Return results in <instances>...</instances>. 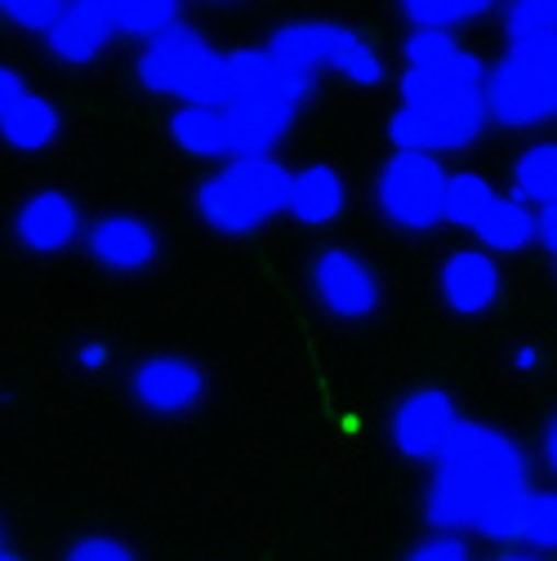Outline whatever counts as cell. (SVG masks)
Masks as SVG:
<instances>
[{
  "label": "cell",
  "mask_w": 557,
  "mask_h": 561,
  "mask_svg": "<svg viewBox=\"0 0 557 561\" xmlns=\"http://www.w3.org/2000/svg\"><path fill=\"white\" fill-rule=\"evenodd\" d=\"M496 183L477 174V170H459V174H446V201H442V219L451 228H464V232H477V224L486 219V209L496 205Z\"/></svg>",
  "instance_id": "cell-22"
},
{
  "label": "cell",
  "mask_w": 557,
  "mask_h": 561,
  "mask_svg": "<svg viewBox=\"0 0 557 561\" xmlns=\"http://www.w3.org/2000/svg\"><path fill=\"white\" fill-rule=\"evenodd\" d=\"M496 561H544V557H535V552H504V557H496Z\"/></svg>",
  "instance_id": "cell-37"
},
{
  "label": "cell",
  "mask_w": 557,
  "mask_h": 561,
  "mask_svg": "<svg viewBox=\"0 0 557 561\" xmlns=\"http://www.w3.org/2000/svg\"><path fill=\"white\" fill-rule=\"evenodd\" d=\"M211 58H215L211 41L179 23L174 32H166V36H157V41H148L144 49H138L134 72H138V85H144V90L192 103V94H196V85L205 77V67H211Z\"/></svg>",
  "instance_id": "cell-6"
},
{
  "label": "cell",
  "mask_w": 557,
  "mask_h": 561,
  "mask_svg": "<svg viewBox=\"0 0 557 561\" xmlns=\"http://www.w3.org/2000/svg\"><path fill=\"white\" fill-rule=\"evenodd\" d=\"M58 10H62V0H0V14H5L14 27L41 32V36L54 27Z\"/></svg>",
  "instance_id": "cell-28"
},
{
  "label": "cell",
  "mask_w": 557,
  "mask_h": 561,
  "mask_svg": "<svg viewBox=\"0 0 557 561\" xmlns=\"http://www.w3.org/2000/svg\"><path fill=\"white\" fill-rule=\"evenodd\" d=\"M446 201V170L437 157H414V152H393L379 174H375V205L379 215L401 228V232H437Z\"/></svg>",
  "instance_id": "cell-3"
},
{
  "label": "cell",
  "mask_w": 557,
  "mask_h": 561,
  "mask_svg": "<svg viewBox=\"0 0 557 561\" xmlns=\"http://www.w3.org/2000/svg\"><path fill=\"white\" fill-rule=\"evenodd\" d=\"M509 58L522 62L526 72H535V77H544V81L557 85V36H544V41H518V45H509Z\"/></svg>",
  "instance_id": "cell-29"
},
{
  "label": "cell",
  "mask_w": 557,
  "mask_h": 561,
  "mask_svg": "<svg viewBox=\"0 0 557 561\" xmlns=\"http://www.w3.org/2000/svg\"><path fill=\"white\" fill-rule=\"evenodd\" d=\"M513 366L526 375V370H535L539 366V347H518V353H513Z\"/></svg>",
  "instance_id": "cell-36"
},
{
  "label": "cell",
  "mask_w": 557,
  "mask_h": 561,
  "mask_svg": "<svg viewBox=\"0 0 557 561\" xmlns=\"http://www.w3.org/2000/svg\"><path fill=\"white\" fill-rule=\"evenodd\" d=\"M504 36L509 45L557 36V0H513V5H504Z\"/></svg>",
  "instance_id": "cell-26"
},
{
  "label": "cell",
  "mask_w": 557,
  "mask_h": 561,
  "mask_svg": "<svg viewBox=\"0 0 557 561\" xmlns=\"http://www.w3.org/2000/svg\"><path fill=\"white\" fill-rule=\"evenodd\" d=\"M535 241L557 254V205H544L535 215Z\"/></svg>",
  "instance_id": "cell-33"
},
{
  "label": "cell",
  "mask_w": 557,
  "mask_h": 561,
  "mask_svg": "<svg viewBox=\"0 0 557 561\" xmlns=\"http://www.w3.org/2000/svg\"><path fill=\"white\" fill-rule=\"evenodd\" d=\"M437 286H442V299L455 317H481L500 304L504 276H500V263L486 250H455L442 263Z\"/></svg>",
  "instance_id": "cell-12"
},
{
  "label": "cell",
  "mask_w": 557,
  "mask_h": 561,
  "mask_svg": "<svg viewBox=\"0 0 557 561\" xmlns=\"http://www.w3.org/2000/svg\"><path fill=\"white\" fill-rule=\"evenodd\" d=\"M67 561H138V557L129 552V543H121L112 535H86L67 548Z\"/></svg>",
  "instance_id": "cell-30"
},
{
  "label": "cell",
  "mask_w": 557,
  "mask_h": 561,
  "mask_svg": "<svg viewBox=\"0 0 557 561\" xmlns=\"http://www.w3.org/2000/svg\"><path fill=\"white\" fill-rule=\"evenodd\" d=\"M473 237L481 241V250L491 259L496 254H518V250H526L535 241V209H526L513 196H496V205L486 209V219L477 224Z\"/></svg>",
  "instance_id": "cell-20"
},
{
  "label": "cell",
  "mask_w": 557,
  "mask_h": 561,
  "mask_svg": "<svg viewBox=\"0 0 557 561\" xmlns=\"http://www.w3.org/2000/svg\"><path fill=\"white\" fill-rule=\"evenodd\" d=\"M77 362H81L86 370H103V366L112 362V353H107V347H103V343H86V347H81V353H77Z\"/></svg>",
  "instance_id": "cell-34"
},
{
  "label": "cell",
  "mask_w": 557,
  "mask_h": 561,
  "mask_svg": "<svg viewBox=\"0 0 557 561\" xmlns=\"http://www.w3.org/2000/svg\"><path fill=\"white\" fill-rule=\"evenodd\" d=\"M81 232H86L81 205L58 187H41V192L23 196L14 209V237L32 254H62L81 241Z\"/></svg>",
  "instance_id": "cell-10"
},
{
  "label": "cell",
  "mask_w": 557,
  "mask_h": 561,
  "mask_svg": "<svg viewBox=\"0 0 557 561\" xmlns=\"http://www.w3.org/2000/svg\"><path fill=\"white\" fill-rule=\"evenodd\" d=\"M544 463L557 472V414L548 419V428H544Z\"/></svg>",
  "instance_id": "cell-35"
},
{
  "label": "cell",
  "mask_w": 557,
  "mask_h": 561,
  "mask_svg": "<svg viewBox=\"0 0 557 561\" xmlns=\"http://www.w3.org/2000/svg\"><path fill=\"white\" fill-rule=\"evenodd\" d=\"M312 295L339 321H362L379 308V276L353 250H321L312 259Z\"/></svg>",
  "instance_id": "cell-8"
},
{
  "label": "cell",
  "mask_w": 557,
  "mask_h": 561,
  "mask_svg": "<svg viewBox=\"0 0 557 561\" xmlns=\"http://www.w3.org/2000/svg\"><path fill=\"white\" fill-rule=\"evenodd\" d=\"M170 138L196 161H232V148H228V121L224 112L215 107H196V103H183L174 116H170Z\"/></svg>",
  "instance_id": "cell-18"
},
{
  "label": "cell",
  "mask_w": 557,
  "mask_h": 561,
  "mask_svg": "<svg viewBox=\"0 0 557 561\" xmlns=\"http://www.w3.org/2000/svg\"><path fill=\"white\" fill-rule=\"evenodd\" d=\"M268 54L304 67L312 77L326 67V72H339L343 81H353L362 90H375L388 77L379 49L366 36H357L353 27H339V23H286L268 41Z\"/></svg>",
  "instance_id": "cell-2"
},
{
  "label": "cell",
  "mask_w": 557,
  "mask_h": 561,
  "mask_svg": "<svg viewBox=\"0 0 557 561\" xmlns=\"http://www.w3.org/2000/svg\"><path fill=\"white\" fill-rule=\"evenodd\" d=\"M254 201H263L272 215H286V192H291V170L276 157H232L224 165Z\"/></svg>",
  "instance_id": "cell-24"
},
{
  "label": "cell",
  "mask_w": 557,
  "mask_h": 561,
  "mask_svg": "<svg viewBox=\"0 0 557 561\" xmlns=\"http://www.w3.org/2000/svg\"><path fill=\"white\" fill-rule=\"evenodd\" d=\"M459 405L451 392L442 388H414L397 401L393 410V424H388V437H393V450L410 463H437L459 428Z\"/></svg>",
  "instance_id": "cell-5"
},
{
  "label": "cell",
  "mask_w": 557,
  "mask_h": 561,
  "mask_svg": "<svg viewBox=\"0 0 557 561\" xmlns=\"http://www.w3.org/2000/svg\"><path fill=\"white\" fill-rule=\"evenodd\" d=\"M62 129V116L58 107L45 99V94H23L5 116H0V138L14 148V152H45Z\"/></svg>",
  "instance_id": "cell-19"
},
{
  "label": "cell",
  "mask_w": 557,
  "mask_h": 561,
  "mask_svg": "<svg viewBox=\"0 0 557 561\" xmlns=\"http://www.w3.org/2000/svg\"><path fill=\"white\" fill-rule=\"evenodd\" d=\"M0 561H23V557H14V552H0Z\"/></svg>",
  "instance_id": "cell-38"
},
{
  "label": "cell",
  "mask_w": 557,
  "mask_h": 561,
  "mask_svg": "<svg viewBox=\"0 0 557 561\" xmlns=\"http://www.w3.org/2000/svg\"><path fill=\"white\" fill-rule=\"evenodd\" d=\"M348 205V183L334 165L312 161L304 170H291V192H286V215L308 224V228H326L343 215Z\"/></svg>",
  "instance_id": "cell-16"
},
{
  "label": "cell",
  "mask_w": 557,
  "mask_h": 561,
  "mask_svg": "<svg viewBox=\"0 0 557 561\" xmlns=\"http://www.w3.org/2000/svg\"><path fill=\"white\" fill-rule=\"evenodd\" d=\"M112 19H107V0H67V5L58 10L54 27L45 32V45L58 62L67 67H86L94 62L107 41H112Z\"/></svg>",
  "instance_id": "cell-14"
},
{
  "label": "cell",
  "mask_w": 557,
  "mask_h": 561,
  "mask_svg": "<svg viewBox=\"0 0 557 561\" xmlns=\"http://www.w3.org/2000/svg\"><path fill=\"white\" fill-rule=\"evenodd\" d=\"M196 215L205 219V228H215L224 237H250L272 219V209L254 201L228 170H219L215 179H205L196 187Z\"/></svg>",
  "instance_id": "cell-15"
},
{
  "label": "cell",
  "mask_w": 557,
  "mask_h": 561,
  "mask_svg": "<svg viewBox=\"0 0 557 561\" xmlns=\"http://www.w3.org/2000/svg\"><path fill=\"white\" fill-rule=\"evenodd\" d=\"M401 14L414 23V32H446L451 27H464V23H477L481 14H491L486 0H406Z\"/></svg>",
  "instance_id": "cell-25"
},
{
  "label": "cell",
  "mask_w": 557,
  "mask_h": 561,
  "mask_svg": "<svg viewBox=\"0 0 557 561\" xmlns=\"http://www.w3.org/2000/svg\"><path fill=\"white\" fill-rule=\"evenodd\" d=\"M23 94H27V85H23V77H19V67L0 62V116H5Z\"/></svg>",
  "instance_id": "cell-32"
},
{
  "label": "cell",
  "mask_w": 557,
  "mask_h": 561,
  "mask_svg": "<svg viewBox=\"0 0 557 561\" xmlns=\"http://www.w3.org/2000/svg\"><path fill=\"white\" fill-rule=\"evenodd\" d=\"M481 103H486V121H500L509 129H535L557 116V85L526 72L522 62L504 54L496 67H486Z\"/></svg>",
  "instance_id": "cell-7"
},
{
  "label": "cell",
  "mask_w": 557,
  "mask_h": 561,
  "mask_svg": "<svg viewBox=\"0 0 557 561\" xmlns=\"http://www.w3.org/2000/svg\"><path fill=\"white\" fill-rule=\"evenodd\" d=\"M86 245H90L94 263L107 272H148L161 254L157 228L138 215H103L86 232Z\"/></svg>",
  "instance_id": "cell-13"
},
{
  "label": "cell",
  "mask_w": 557,
  "mask_h": 561,
  "mask_svg": "<svg viewBox=\"0 0 557 561\" xmlns=\"http://www.w3.org/2000/svg\"><path fill=\"white\" fill-rule=\"evenodd\" d=\"M486 125L491 121H486L481 99H433V103H401L388 121V138L397 152L437 157L477 144Z\"/></svg>",
  "instance_id": "cell-4"
},
{
  "label": "cell",
  "mask_w": 557,
  "mask_h": 561,
  "mask_svg": "<svg viewBox=\"0 0 557 561\" xmlns=\"http://www.w3.org/2000/svg\"><path fill=\"white\" fill-rule=\"evenodd\" d=\"M263 49H232V54H215L211 67H205V77L192 94L196 107H215V112H228L237 107L241 99L254 94L259 77H263Z\"/></svg>",
  "instance_id": "cell-17"
},
{
  "label": "cell",
  "mask_w": 557,
  "mask_h": 561,
  "mask_svg": "<svg viewBox=\"0 0 557 561\" xmlns=\"http://www.w3.org/2000/svg\"><path fill=\"white\" fill-rule=\"evenodd\" d=\"M518 490H526V450L491 424L459 419L424 495V517L442 535L477 530V522Z\"/></svg>",
  "instance_id": "cell-1"
},
{
  "label": "cell",
  "mask_w": 557,
  "mask_h": 561,
  "mask_svg": "<svg viewBox=\"0 0 557 561\" xmlns=\"http://www.w3.org/2000/svg\"><path fill=\"white\" fill-rule=\"evenodd\" d=\"M509 196L522 201L526 209H544L557 205V144H535L513 161V179H509Z\"/></svg>",
  "instance_id": "cell-21"
},
{
  "label": "cell",
  "mask_w": 557,
  "mask_h": 561,
  "mask_svg": "<svg viewBox=\"0 0 557 561\" xmlns=\"http://www.w3.org/2000/svg\"><path fill=\"white\" fill-rule=\"evenodd\" d=\"M0 552H5V530H0Z\"/></svg>",
  "instance_id": "cell-39"
},
{
  "label": "cell",
  "mask_w": 557,
  "mask_h": 561,
  "mask_svg": "<svg viewBox=\"0 0 557 561\" xmlns=\"http://www.w3.org/2000/svg\"><path fill=\"white\" fill-rule=\"evenodd\" d=\"M406 561H473V552H468V543L459 535H433V539H424L420 548H414Z\"/></svg>",
  "instance_id": "cell-31"
},
{
  "label": "cell",
  "mask_w": 557,
  "mask_h": 561,
  "mask_svg": "<svg viewBox=\"0 0 557 561\" xmlns=\"http://www.w3.org/2000/svg\"><path fill=\"white\" fill-rule=\"evenodd\" d=\"M477 535L491 543H522L539 552H557V490H518L500 500L491 513L477 522Z\"/></svg>",
  "instance_id": "cell-9"
},
{
  "label": "cell",
  "mask_w": 557,
  "mask_h": 561,
  "mask_svg": "<svg viewBox=\"0 0 557 561\" xmlns=\"http://www.w3.org/2000/svg\"><path fill=\"white\" fill-rule=\"evenodd\" d=\"M129 392L148 414H187L205 397V375L196 362L161 353L129 370Z\"/></svg>",
  "instance_id": "cell-11"
},
{
  "label": "cell",
  "mask_w": 557,
  "mask_h": 561,
  "mask_svg": "<svg viewBox=\"0 0 557 561\" xmlns=\"http://www.w3.org/2000/svg\"><path fill=\"white\" fill-rule=\"evenodd\" d=\"M183 10L174 0H107V19H112V32L121 36H134V41H157L166 32H174L183 19Z\"/></svg>",
  "instance_id": "cell-23"
},
{
  "label": "cell",
  "mask_w": 557,
  "mask_h": 561,
  "mask_svg": "<svg viewBox=\"0 0 557 561\" xmlns=\"http://www.w3.org/2000/svg\"><path fill=\"white\" fill-rule=\"evenodd\" d=\"M464 45H455V36L446 32H410L401 41V58H406V72H433L446 58H455Z\"/></svg>",
  "instance_id": "cell-27"
}]
</instances>
